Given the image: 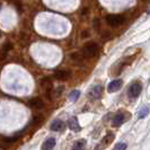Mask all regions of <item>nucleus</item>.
<instances>
[{
  "instance_id": "nucleus-1",
  "label": "nucleus",
  "mask_w": 150,
  "mask_h": 150,
  "mask_svg": "<svg viewBox=\"0 0 150 150\" xmlns=\"http://www.w3.org/2000/svg\"><path fill=\"white\" fill-rule=\"evenodd\" d=\"M98 53V45L95 42H88L83 45V50H81V54L83 55V58H94L96 57Z\"/></svg>"
},
{
  "instance_id": "nucleus-2",
  "label": "nucleus",
  "mask_w": 150,
  "mask_h": 150,
  "mask_svg": "<svg viewBox=\"0 0 150 150\" xmlns=\"http://www.w3.org/2000/svg\"><path fill=\"white\" fill-rule=\"evenodd\" d=\"M106 22L110 26L112 27H117L119 25L124 23V17L122 15H117V14H112V15L106 16Z\"/></svg>"
},
{
  "instance_id": "nucleus-3",
  "label": "nucleus",
  "mask_w": 150,
  "mask_h": 150,
  "mask_svg": "<svg viewBox=\"0 0 150 150\" xmlns=\"http://www.w3.org/2000/svg\"><path fill=\"white\" fill-rule=\"evenodd\" d=\"M141 90H142V86L140 83H132L129 88V97L131 98H137L140 94H141Z\"/></svg>"
},
{
  "instance_id": "nucleus-4",
  "label": "nucleus",
  "mask_w": 150,
  "mask_h": 150,
  "mask_svg": "<svg viewBox=\"0 0 150 150\" xmlns=\"http://www.w3.org/2000/svg\"><path fill=\"white\" fill-rule=\"evenodd\" d=\"M102 94H103V87L97 85V86H94L89 90L88 96H89L90 99H99V98L102 97Z\"/></svg>"
},
{
  "instance_id": "nucleus-5",
  "label": "nucleus",
  "mask_w": 150,
  "mask_h": 150,
  "mask_svg": "<svg viewBox=\"0 0 150 150\" xmlns=\"http://www.w3.org/2000/svg\"><path fill=\"white\" fill-rule=\"evenodd\" d=\"M71 77V72L68 70H58L54 74V78L58 80H68Z\"/></svg>"
},
{
  "instance_id": "nucleus-6",
  "label": "nucleus",
  "mask_w": 150,
  "mask_h": 150,
  "mask_svg": "<svg viewBox=\"0 0 150 150\" xmlns=\"http://www.w3.org/2000/svg\"><path fill=\"white\" fill-rule=\"evenodd\" d=\"M122 85H123V83H122L121 79H115V80H113V81L108 83L107 89H108L110 93H115V91H117L122 87Z\"/></svg>"
},
{
  "instance_id": "nucleus-7",
  "label": "nucleus",
  "mask_w": 150,
  "mask_h": 150,
  "mask_svg": "<svg viewBox=\"0 0 150 150\" xmlns=\"http://www.w3.org/2000/svg\"><path fill=\"white\" fill-rule=\"evenodd\" d=\"M64 123L61 120H54L51 123V130L52 131H62L64 129Z\"/></svg>"
},
{
  "instance_id": "nucleus-8",
  "label": "nucleus",
  "mask_w": 150,
  "mask_h": 150,
  "mask_svg": "<svg viewBox=\"0 0 150 150\" xmlns=\"http://www.w3.org/2000/svg\"><path fill=\"white\" fill-rule=\"evenodd\" d=\"M124 121H125V117H124L123 114H116V115L113 117L112 124L114 127H120L121 124L124 123Z\"/></svg>"
},
{
  "instance_id": "nucleus-9",
  "label": "nucleus",
  "mask_w": 150,
  "mask_h": 150,
  "mask_svg": "<svg viewBox=\"0 0 150 150\" xmlns=\"http://www.w3.org/2000/svg\"><path fill=\"white\" fill-rule=\"evenodd\" d=\"M30 107H34V108H42L44 106L43 100H41L40 98H32L30 102H28Z\"/></svg>"
},
{
  "instance_id": "nucleus-10",
  "label": "nucleus",
  "mask_w": 150,
  "mask_h": 150,
  "mask_svg": "<svg viewBox=\"0 0 150 150\" xmlns=\"http://www.w3.org/2000/svg\"><path fill=\"white\" fill-rule=\"evenodd\" d=\"M68 124H69V128L71 129L72 131H76V132L80 131V125H79V123H78V120H77L76 117H72V119H70Z\"/></svg>"
},
{
  "instance_id": "nucleus-11",
  "label": "nucleus",
  "mask_w": 150,
  "mask_h": 150,
  "mask_svg": "<svg viewBox=\"0 0 150 150\" xmlns=\"http://www.w3.org/2000/svg\"><path fill=\"white\" fill-rule=\"evenodd\" d=\"M41 86H42L47 93H50L51 89H52V81L50 80V78H43L42 81H41Z\"/></svg>"
},
{
  "instance_id": "nucleus-12",
  "label": "nucleus",
  "mask_w": 150,
  "mask_h": 150,
  "mask_svg": "<svg viewBox=\"0 0 150 150\" xmlns=\"http://www.w3.org/2000/svg\"><path fill=\"white\" fill-rule=\"evenodd\" d=\"M55 147V139H53V138H50V139H47L44 143H43V146H42V149H45V150H49V149H53Z\"/></svg>"
},
{
  "instance_id": "nucleus-13",
  "label": "nucleus",
  "mask_w": 150,
  "mask_h": 150,
  "mask_svg": "<svg viewBox=\"0 0 150 150\" xmlns=\"http://www.w3.org/2000/svg\"><path fill=\"white\" fill-rule=\"evenodd\" d=\"M86 147V140H78V141H76L75 144H74V149H77V150H79V149H83Z\"/></svg>"
},
{
  "instance_id": "nucleus-14",
  "label": "nucleus",
  "mask_w": 150,
  "mask_h": 150,
  "mask_svg": "<svg viewBox=\"0 0 150 150\" xmlns=\"http://www.w3.org/2000/svg\"><path fill=\"white\" fill-rule=\"evenodd\" d=\"M79 96H80V91H79V90H74V91L69 95V99H70L71 102H76V100L79 98Z\"/></svg>"
},
{
  "instance_id": "nucleus-15",
  "label": "nucleus",
  "mask_w": 150,
  "mask_h": 150,
  "mask_svg": "<svg viewBox=\"0 0 150 150\" xmlns=\"http://www.w3.org/2000/svg\"><path fill=\"white\" fill-rule=\"evenodd\" d=\"M113 139H114V134H113L112 132H108L105 138L103 139V142L105 143V144H110L113 141Z\"/></svg>"
},
{
  "instance_id": "nucleus-16",
  "label": "nucleus",
  "mask_w": 150,
  "mask_h": 150,
  "mask_svg": "<svg viewBox=\"0 0 150 150\" xmlns=\"http://www.w3.org/2000/svg\"><path fill=\"white\" fill-rule=\"evenodd\" d=\"M83 55L81 53H72V54H71V59L77 61V62H81V61H83Z\"/></svg>"
},
{
  "instance_id": "nucleus-17",
  "label": "nucleus",
  "mask_w": 150,
  "mask_h": 150,
  "mask_svg": "<svg viewBox=\"0 0 150 150\" xmlns=\"http://www.w3.org/2000/svg\"><path fill=\"white\" fill-rule=\"evenodd\" d=\"M148 113H149L148 107H142V108L139 111V119H143V117H146V116L148 115Z\"/></svg>"
},
{
  "instance_id": "nucleus-18",
  "label": "nucleus",
  "mask_w": 150,
  "mask_h": 150,
  "mask_svg": "<svg viewBox=\"0 0 150 150\" xmlns=\"http://www.w3.org/2000/svg\"><path fill=\"white\" fill-rule=\"evenodd\" d=\"M128 147H127V144L125 143H119V144H116L115 146V149L116 150H124V149H127Z\"/></svg>"
},
{
  "instance_id": "nucleus-19",
  "label": "nucleus",
  "mask_w": 150,
  "mask_h": 150,
  "mask_svg": "<svg viewBox=\"0 0 150 150\" xmlns=\"http://www.w3.org/2000/svg\"><path fill=\"white\" fill-rule=\"evenodd\" d=\"M10 49H11V43H6V44L4 45V55H5Z\"/></svg>"
},
{
  "instance_id": "nucleus-20",
  "label": "nucleus",
  "mask_w": 150,
  "mask_h": 150,
  "mask_svg": "<svg viewBox=\"0 0 150 150\" xmlns=\"http://www.w3.org/2000/svg\"><path fill=\"white\" fill-rule=\"evenodd\" d=\"M42 120H43L42 115H35V116H34V123H36V124L41 123V122H42Z\"/></svg>"
},
{
  "instance_id": "nucleus-21",
  "label": "nucleus",
  "mask_w": 150,
  "mask_h": 150,
  "mask_svg": "<svg viewBox=\"0 0 150 150\" xmlns=\"http://www.w3.org/2000/svg\"><path fill=\"white\" fill-rule=\"evenodd\" d=\"M17 140V137H14V138H5V141L6 142H14V141H16Z\"/></svg>"
},
{
  "instance_id": "nucleus-22",
  "label": "nucleus",
  "mask_w": 150,
  "mask_h": 150,
  "mask_svg": "<svg viewBox=\"0 0 150 150\" xmlns=\"http://www.w3.org/2000/svg\"><path fill=\"white\" fill-rule=\"evenodd\" d=\"M94 26H95V30H99V21H98V19H95V21H94Z\"/></svg>"
},
{
  "instance_id": "nucleus-23",
  "label": "nucleus",
  "mask_w": 150,
  "mask_h": 150,
  "mask_svg": "<svg viewBox=\"0 0 150 150\" xmlns=\"http://www.w3.org/2000/svg\"><path fill=\"white\" fill-rule=\"evenodd\" d=\"M148 14H150V9H149V10H148Z\"/></svg>"
}]
</instances>
